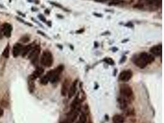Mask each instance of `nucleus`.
Instances as JSON below:
<instances>
[{"label": "nucleus", "instance_id": "obj_1", "mask_svg": "<svg viewBox=\"0 0 164 123\" xmlns=\"http://www.w3.org/2000/svg\"><path fill=\"white\" fill-rule=\"evenodd\" d=\"M154 61L155 57L153 55L143 52H141L138 57L135 58L133 62L138 67L143 69L146 67L148 64L152 63Z\"/></svg>", "mask_w": 164, "mask_h": 123}, {"label": "nucleus", "instance_id": "obj_2", "mask_svg": "<svg viewBox=\"0 0 164 123\" xmlns=\"http://www.w3.org/2000/svg\"><path fill=\"white\" fill-rule=\"evenodd\" d=\"M64 69V65H60L55 69L49 71L46 75L47 76L49 82L52 84L57 83L59 81L60 74H62Z\"/></svg>", "mask_w": 164, "mask_h": 123}, {"label": "nucleus", "instance_id": "obj_3", "mask_svg": "<svg viewBox=\"0 0 164 123\" xmlns=\"http://www.w3.org/2000/svg\"><path fill=\"white\" fill-rule=\"evenodd\" d=\"M120 97L125 99L128 102L130 103L134 99V94L132 89L128 84H122L120 87Z\"/></svg>", "mask_w": 164, "mask_h": 123}, {"label": "nucleus", "instance_id": "obj_4", "mask_svg": "<svg viewBox=\"0 0 164 123\" xmlns=\"http://www.w3.org/2000/svg\"><path fill=\"white\" fill-rule=\"evenodd\" d=\"M41 65L46 67H50L54 62L53 55L52 52L48 50L43 51L41 57Z\"/></svg>", "mask_w": 164, "mask_h": 123}, {"label": "nucleus", "instance_id": "obj_5", "mask_svg": "<svg viewBox=\"0 0 164 123\" xmlns=\"http://www.w3.org/2000/svg\"><path fill=\"white\" fill-rule=\"evenodd\" d=\"M41 49L39 46H36L35 47L32 48L31 51L30 52L28 58L31 60V62L33 63H35L38 59L39 55L40 54Z\"/></svg>", "mask_w": 164, "mask_h": 123}, {"label": "nucleus", "instance_id": "obj_6", "mask_svg": "<svg viewBox=\"0 0 164 123\" xmlns=\"http://www.w3.org/2000/svg\"><path fill=\"white\" fill-rule=\"evenodd\" d=\"M78 114L79 112L77 110H76V109L71 110V111L68 113L66 118L60 121V123H73L77 119Z\"/></svg>", "mask_w": 164, "mask_h": 123}, {"label": "nucleus", "instance_id": "obj_7", "mask_svg": "<svg viewBox=\"0 0 164 123\" xmlns=\"http://www.w3.org/2000/svg\"><path fill=\"white\" fill-rule=\"evenodd\" d=\"M133 76V73L130 69H127V70H124L120 73L119 76V79L122 82H127Z\"/></svg>", "mask_w": 164, "mask_h": 123}, {"label": "nucleus", "instance_id": "obj_8", "mask_svg": "<svg viewBox=\"0 0 164 123\" xmlns=\"http://www.w3.org/2000/svg\"><path fill=\"white\" fill-rule=\"evenodd\" d=\"M162 52V44L154 46L150 49V52L154 56H161Z\"/></svg>", "mask_w": 164, "mask_h": 123}, {"label": "nucleus", "instance_id": "obj_9", "mask_svg": "<svg viewBox=\"0 0 164 123\" xmlns=\"http://www.w3.org/2000/svg\"><path fill=\"white\" fill-rule=\"evenodd\" d=\"M70 86V81L68 79H66L62 84V89H61V94L63 97H65L68 94V90Z\"/></svg>", "mask_w": 164, "mask_h": 123}, {"label": "nucleus", "instance_id": "obj_10", "mask_svg": "<svg viewBox=\"0 0 164 123\" xmlns=\"http://www.w3.org/2000/svg\"><path fill=\"white\" fill-rule=\"evenodd\" d=\"M77 80H75L73 82L71 85H70L69 90L68 92V96L69 99H71L75 95L76 92L77 90Z\"/></svg>", "mask_w": 164, "mask_h": 123}, {"label": "nucleus", "instance_id": "obj_11", "mask_svg": "<svg viewBox=\"0 0 164 123\" xmlns=\"http://www.w3.org/2000/svg\"><path fill=\"white\" fill-rule=\"evenodd\" d=\"M12 30V26L10 25L9 24L5 23V24H3L2 31L3 35H4L6 37H7V38H9L10 36V35H11Z\"/></svg>", "mask_w": 164, "mask_h": 123}, {"label": "nucleus", "instance_id": "obj_12", "mask_svg": "<svg viewBox=\"0 0 164 123\" xmlns=\"http://www.w3.org/2000/svg\"><path fill=\"white\" fill-rule=\"evenodd\" d=\"M44 69H43V68L38 67L35 70V72L33 73V74H32L31 76H30L29 78L33 80H35L36 79V78L40 77V76L44 73Z\"/></svg>", "mask_w": 164, "mask_h": 123}, {"label": "nucleus", "instance_id": "obj_13", "mask_svg": "<svg viewBox=\"0 0 164 123\" xmlns=\"http://www.w3.org/2000/svg\"><path fill=\"white\" fill-rule=\"evenodd\" d=\"M22 49L23 46L20 43H17L14 46L13 50H12V54H13L14 57H17L21 54Z\"/></svg>", "mask_w": 164, "mask_h": 123}, {"label": "nucleus", "instance_id": "obj_14", "mask_svg": "<svg viewBox=\"0 0 164 123\" xmlns=\"http://www.w3.org/2000/svg\"><path fill=\"white\" fill-rule=\"evenodd\" d=\"M32 48H33L32 44H29V45H27L26 46H25L24 47H23L22 51L21 52L22 56L23 57H25L28 53H30V52L31 51Z\"/></svg>", "mask_w": 164, "mask_h": 123}, {"label": "nucleus", "instance_id": "obj_15", "mask_svg": "<svg viewBox=\"0 0 164 123\" xmlns=\"http://www.w3.org/2000/svg\"><path fill=\"white\" fill-rule=\"evenodd\" d=\"M113 121L114 123H124V118L120 115H115L113 117Z\"/></svg>", "mask_w": 164, "mask_h": 123}, {"label": "nucleus", "instance_id": "obj_16", "mask_svg": "<svg viewBox=\"0 0 164 123\" xmlns=\"http://www.w3.org/2000/svg\"><path fill=\"white\" fill-rule=\"evenodd\" d=\"M79 101H80V100H79V94H77V95L76 96L75 99L73 100V101H72V103H71V107L72 110L76 109L77 106H78Z\"/></svg>", "mask_w": 164, "mask_h": 123}, {"label": "nucleus", "instance_id": "obj_17", "mask_svg": "<svg viewBox=\"0 0 164 123\" xmlns=\"http://www.w3.org/2000/svg\"><path fill=\"white\" fill-rule=\"evenodd\" d=\"M86 122H87V116L86 114L82 113L76 123H86Z\"/></svg>", "mask_w": 164, "mask_h": 123}, {"label": "nucleus", "instance_id": "obj_18", "mask_svg": "<svg viewBox=\"0 0 164 123\" xmlns=\"http://www.w3.org/2000/svg\"><path fill=\"white\" fill-rule=\"evenodd\" d=\"M49 78L46 74V75L43 76L40 79V83L43 85L47 84V83H49Z\"/></svg>", "mask_w": 164, "mask_h": 123}, {"label": "nucleus", "instance_id": "obj_19", "mask_svg": "<svg viewBox=\"0 0 164 123\" xmlns=\"http://www.w3.org/2000/svg\"><path fill=\"white\" fill-rule=\"evenodd\" d=\"M3 56L6 58L9 57V45L7 46L4 49L3 52Z\"/></svg>", "mask_w": 164, "mask_h": 123}, {"label": "nucleus", "instance_id": "obj_20", "mask_svg": "<svg viewBox=\"0 0 164 123\" xmlns=\"http://www.w3.org/2000/svg\"><path fill=\"white\" fill-rule=\"evenodd\" d=\"M146 3L148 5L155 4L158 6V4H159V1L158 0H146Z\"/></svg>", "mask_w": 164, "mask_h": 123}, {"label": "nucleus", "instance_id": "obj_21", "mask_svg": "<svg viewBox=\"0 0 164 123\" xmlns=\"http://www.w3.org/2000/svg\"><path fill=\"white\" fill-rule=\"evenodd\" d=\"M34 80L29 78V88L31 92H33L35 88V83L33 82Z\"/></svg>", "mask_w": 164, "mask_h": 123}, {"label": "nucleus", "instance_id": "obj_22", "mask_svg": "<svg viewBox=\"0 0 164 123\" xmlns=\"http://www.w3.org/2000/svg\"><path fill=\"white\" fill-rule=\"evenodd\" d=\"M104 60L105 61V62H106V63L109 64V65H113L114 64V60L111 58H104Z\"/></svg>", "mask_w": 164, "mask_h": 123}, {"label": "nucleus", "instance_id": "obj_23", "mask_svg": "<svg viewBox=\"0 0 164 123\" xmlns=\"http://www.w3.org/2000/svg\"><path fill=\"white\" fill-rule=\"evenodd\" d=\"M122 1V0H112V1L109 3V5H116L118 4H119Z\"/></svg>", "mask_w": 164, "mask_h": 123}, {"label": "nucleus", "instance_id": "obj_24", "mask_svg": "<svg viewBox=\"0 0 164 123\" xmlns=\"http://www.w3.org/2000/svg\"><path fill=\"white\" fill-rule=\"evenodd\" d=\"M29 40H30V38H28V36H23V38L21 39V41L23 42H27L29 41Z\"/></svg>", "mask_w": 164, "mask_h": 123}, {"label": "nucleus", "instance_id": "obj_25", "mask_svg": "<svg viewBox=\"0 0 164 123\" xmlns=\"http://www.w3.org/2000/svg\"><path fill=\"white\" fill-rule=\"evenodd\" d=\"M38 17H39V19H40V20H41V21H43V22H45V23H46V22H46V18H45L44 16H43V15H42V14H39V15H38Z\"/></svg>", "mask_w": 164, "mask_h": 123}, {"label": "nucleus", "instance_id": "obj_26", "mask_svg": "<svg viewBox=\"0 0 164 123\" xmlns=\"http://www.w3.org/2000/svg\"><path fill=\"white\" fill-rule=\"evenodd\" d=\"M50 4H52V5H54V6H56L57 7V8H63L62 6L60 4H59V3H55V2H50Z\"/></svg>", "mask_w": 164, "mask_h": 123}, {"label": "nucleus", "instance_id": "obj_27", "mask_svg": "<svg viewBox=\"0 0 164 123\" xmlns=\"http://www.w3.org/2000/svg\"><path fill=\"white\" fill-rule=\"evenodd\" d=\"M95 1L98 3H104L106 2V1H108V0H95Z\"/></svg>", "mask_w": 164, "mask_h": 123}, {"label": "nucleus", "instance_id": "obj_28", "mask_svg": "<svg viewBox=\"0 0 164 123\" xmlns=\"http://www.w3.org/2000/svg\"><path fill=\"white\" fill-rule=\"evenodd\" d=\"M84 29H81V30H77V31H76V33H82V32H84Z\"/></svg>", "mask_w": 164, "mask_h": 123}, {"label": "nucleus", "instance_id": "obj_29", "mask_svg": "<svg viewBox=\"0 0 164 123\" xmlns=\"http://www.w3.org/2000/svg\"><path fill=\"white\" fill-rule=\"evenodd\" d=\"M3 115V110L1 108H0V117Z\"/></svg>", "mask_w": 164, "mask_h": 123}, {"label": "nucleus", "instance_id": "obj_30", "mask_svg": "<svg viewBox=\"0 0 164 123\" xmlns=\"http://www.w3.org/2000/svg\"><path fill=\"white\" fill-rule=\"evenodd\" d=\"M125 59H126L125 56H123V58H122V60H120V63H122V62H123V61H125Z\"/></svg>", "mask_w": 164, "mask_h": 123}, {"label": "nucleus", "instance_id": "obj_31", "mask_svg": "<svg viewBox=\"0 0 164 123\" xmlns=\"http://www.w3.org/2000/svg\"><path fill=\"white\" fill-rule=\"evenodd\" d=\"M45 12H46V14H49L50 10L49 9H46V10H45Z\"/></svg>", "mask_w": 164, "mask_h": 123}, {"label": "nucleus", "instance_id": "obj_32", "mask_svg": "<svg viewBox=\"0 0 164 123\" xmlns=\"http://www.w3.org/2000/svg\"><path fill=\"white\" fill-rule=\"evenodd\" d=\"M47 24H48V25L49 26H51V25H52V24H51V22H50V21H49V22H46Z\"/></svg>", "mask_w": 164, "mask_h": 123}, {"label": "nucleus", "instance_id": "obj_33", "mask_svg": "<svg viewBox=\"0 0 164 123\" xmlns=\"http://www.w3.org/2000/svg\"><path fill=\"white\" fill-rule=\"evenodd\" d=\"M94 15H97V16H99V17H102V15H100V14H94Z\"/></svg>", "mask_w": 164, "mask_h": 123}, {"label": "nucleus", "instance_id": "obj_34", "mask_svg": "<svg viewBox=\"0 0 164 123\" xmlns=\"http://www.w3.org/2000/svg\"><path fill=\"white\" fill-rule=\"evenodd\" d=\"M89 123H90V122H89Z\"/></svg>", "mask_w": 164, "mask_h": 123}]
</instances>
